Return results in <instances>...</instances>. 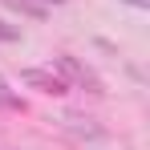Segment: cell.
<instances>
[{"instance_id":"6","label":"cell","mask_w":150,"mask_h":150,"mask_svg":"<svg viewBox=\"0 0 150 150\" xmlns=\"http://www.w3.org/2000/svg\"><path fill=\"white\" fill-rule=\"evenodd\" d=\"M53 4H61V0H53Z\"/></svg>"},{"instance_id":"2","label":"cell","mask_w":150,"mask_h":150,"mask_svg":"<svg viewBox=\"0 0 150 150\" xmlns=\"http://www.w3.org/2000/svg\"><path fill=\"white\" fill-rule=\"evenodd\" d=\"M61 69H65V73H69V77H77L81 85H89L93 93H101V81H98V77H93V73H89L85 65H77L73 57H61Z\"/></svg>"},{"instance_id":"4","label":"cell","mask_w":150,"mask_h":150,"mask_svg":"<svg viewBox=\"0 0 150 150\" xmlns=\"http://www.w3.org/2000/svg\"><path fill=\"white\" fill-rule=\"evenodd\" d=\"M16 37H21V28H12V25L0 21V41H16Z\"/></svg>"},{"instance_id":"1","label":"cell","mask_w":150,"mask_h":150,"mask_svg":"<svg viewBox=\"0 0 150 150\" xmlns=\"http://www.w3.org/2000/svg\"><path fill=\"white\" fill-rule=\"evenodd\" d=\"M25 81L28 85H41V93H65V81L53 73H41V69H25Z\"/></svg>"},{"instance_id":"3","label":"cell","mask_w":150,"mask_h":150,"mask_svg":"<svg viewBox=\"0 0 150 150\" xmlns=\"http://www.w3.org/2000/svg\"><path fill=\"white\" fill-rule=\"evenodd\" d=\"M12 8H16V12H25V16H45V8H41V4H33V0H12Z\"/></svg>"},{"instance_id":"5","label":"cell","mask_w":150,"mask_h":150,"mask_svg":"<svg viewBox=\"0 0 150 150\" xmlns=\"http://www.w3.org/2000/svg\"><path fill=\"white\" fill-rule=\"evenodd\" d=\"M0 105H21V101L8 93V85H4V77H0Z\"/></svg>"}]
</instances>
